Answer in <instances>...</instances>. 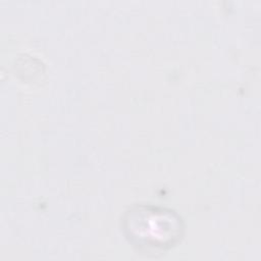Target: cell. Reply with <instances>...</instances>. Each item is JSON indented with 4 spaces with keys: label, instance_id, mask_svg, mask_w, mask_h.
I'll return each mask as SVG.
<instances>
[{
    "label": "cell",
    "instance_id": "cell-1",
    "mask_svg": "<svg viewBox=\"0 0 261 261\" xmlns=\"http://www.w3.org/2000/svg\"><path fill=\"white\" fill-rule=\"evenodd\" d=\"M129 243L144 251H165L173 247L182 236L181 218L167 208L137 205L129 209L122 221Z\"/></svg>",
    "mask_w": 261,
    "mask_h": 261
}]
</instances>
